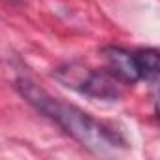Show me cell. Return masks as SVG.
<instances>
[{"mask_svg":"<svg viewBox=\"0 0 160 160\" xmlns=\"http://www.w3.org/2000/svg\"><path fill=\"white\" fill-rule=\"evenodd\" d=\"M15 87L19 94L36 111H40L42 115L51 119L55 124H58L68 136H72L83 147L96 151V152H106L117 147H124V141L119 138V134H115L108 126L94 121L83 109H79L72 104H66L58 98H53L30 79H25V77L17 79Z\"/></svg>","mask_w":160,"mask_h":160,"instance_id":"1","label":"cell"},{"mask_svg":"<svg viewBox=\"0 0 160 160\" xmlns=\"http://www.w3.org/2000/svg\"><path fill=\"white\" fill-rule=\"evenodd\" d=\"M57 79L62 81L66 87H72L79 92H83L87 96L92 98H100V100H117L122 92L119 79L109 73L108 70H89L79 64H68L62 66L55 72Z\"/></svg>","mask_w":160,"mask_h":160,"instance_id":"2","label":"cell"},{"mask_svg":"<svg viewBox=\"0 0 160 160\" xmlns=\"http://www.w3.org/2000/svg\"><path fill=\"white\" fill-rule=\"evenodd\" d=\"M104 58H106V70L113 73L119 81L128 85L139 81V70L134 53H128L122 47H106Z\"/></svg>","mask_w":160,"mask_h":160,"instance_id":"3","label":"cell"},{"mask_svg":"<svg viewBox=\"0 0 160 160\" xmlns=\"http://www.w3.org/2000/svg\"><path fill=\"white\" fill-rule=\"evenodd\" d=\"M136 64L139 70V79H147V81H154L160 72V55L156 49H141L134 53Z\"/></svg>","mask_w":160,"mask_h":160,"instance_id":"4","label":"cell"}]
</instances>
